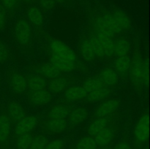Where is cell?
Instances as JSON below:
<instances>
[{"instance_id": "obj_1", "label": "cell", "mask_w": 150, "mask_h": 149, "mask_svg": "<svg viewBox=\"0 0 150 149\" xmlns=\"http://www.w3.org/2000/svg\"><path fill=\"white\" fill-rule=\"evenodd\" d=\"M51 61L60 71L70 72L76 67V56L70 47L58 39L50 42Z\"/></svg>"}, {"instance_id": "obj_2", "label": "cell", "mask_w": 150, "mask_h": 149, "mask_svg": "<svg viewBox=\"0 0 150 149\" xmlns=\"http://www.w3.org/2000/svg\"><path fill=\"white\" fill-rule=\"evenodd\" d=\"M130 78L133 84L137 89H141L144 85L145 61L139 51L136 52L131 60Z\"/></svg>"}, {"instance_id": "obj_3", "label": "cell", "mask_w": 150, "mask_h": 149, "mask_svg": "<svg viewBox=\"0 0 150 149\" xmlns=\"http://www.w3.org/2000/svg\"><path fill=\"white\" fill-rule=\"evenodd\" d=\"M13 34L16 40L20 45L29 43L32 37V28L29 22L25 19H19L13 27Z\"/></svg>"}, {"instance_id": "obj_4", "label": "cell", "mask_w": 150, "mask_h": 149, "mask_svg": "<svg viewBox=\"0 0 150 149\" xmlns=\"http://www.w3.org/2000/svg\"><path fill=\"white\" fill-rule=\"evenodd\" d=\"M135 140L139 143H145L149 138V115L144 114L138 121L134 129Z\"/></svg>"}, {"instance_id": "obj_5", "label": "cell", "mask_w": 150, "mask_h": 149, "mask_svg": "<svg viewBox=\"0 0 150 149\" xmlns=\"http://www.w3.org/2000/svg\"><path fill=\"white\" fill-rule=\"evenodd\" d=\"M38 123V118L35 115H25L22 119L17 122L15 127V134L18 136L29 133L36 127Z\"/></svg>"}, {"instance_id": "obj_6", "label": "cell", "mask_w": 150, "mask_h": 149, "mask_svg": "<svg viewBox=\"0 0 150 149\" xmlns=\"http://www.w3.org/2000/svg\"><path fill=\"white\" fill-rule=\"evenodd\" d=\"M9 84L12 91L16 94H21L27 88V80L20 72H13L10 74Z\"/></svg>"}, {"instance_id": "obj_7", "label": "cell", "mask_w": 150, "mask_h": 149, "mask_svg": "<svg viewBox=\"0 0 150 149\" xmlns=\"http://www.w3.org/2000/svg\"><path fill=\"white\" fill-rule=\"evenodd\" d=\"M120 106V102L115 99H111L104 102L99 105L95 110V115L98 118L106 117L112 112H115Z\"/></svg>"}, {"instance_id": "obj_8", "label": "cell", "mask_w": 150, "mask_h": 149, "mask_svg": "<svg viewBox=\"0 0 150 149\" xmlns=\"http://www.w3.org/2000/svg\"><path fill=\"white\" fill-rule=\"evenodd\" d=\"M7 115L10 120L18 122L25 116V110L22 105L16 101H10L7 104Z\"/></svg>"}, {"instance_id": "obj_9", "label": "cell", "mask_w": 150, "mask_h": 149, "mask_svg": "<svg viewBox=\"0 0 150 149\" xmlns=\"http://www.w3.org/2000/svg\"><path fill=\"white\" fill-rule=\"evenodd\" d=\"M30 100L33 105L42 106L49 103L52 100V95L48 91L40 90L33 91L30 96Z\"/></svg>"}, {"instance_id": "obj_10", "label": "cell", "mask_w": 150, "mask_h": 149, "mask_svg": "<svg viewBox=\"0 0 150 149\" xmlns=\"http://www.w3.org/2000/svg\"><path fill=\"white\" fill-rule=\"evenodd\" d=\"M11 131V120L7 114L0 115V143H4L8 140Z\"/></svg>"}, {"instance_id": "obj_11", "label": "cell", "mask_w": 150, "mask_h": 149, "mask_svg": "<svg viewBox=\"0 0 150 149\" xmlns=\"http://www.w3.org/2000/svg\"><path fill=\"white\" fill-rule=\"evenodd\" d=\"M114 133L111 127H105L94 137L97 145L100 147L108 145L114 139Z\"/></svg>"}, {"instance_id": "obj_12", "label": "cell", "mask_w": 150, "mask_h": 149, "mask_svg": "<svg viewBox=\"0 0 150 149\" xmlns=\"http://www.w3.org/2000/svg\"><path fill=\"white\" fill-rule=\"evenodd\" d=\"M89 112L87 109L83 107H79L69 114V123L71 125H79L87 118Z\"/></svg>"}, {"instance_id": "obj_13", "label": "cell", "mask_w": 150, "mask_h": 149, "mask_svg": "<svg viewBox=\"0 0 150 149\" xmlns=\"http://www.w3.org/2000/svg\"><path fill=\"white\" fill-rule=\"evenodd\" d=\"M111 15L114 18L116 21L117 22L119 26L122 29V31L127 30L130 27V25H131L130 19L125 12L120 9H116V10H113Z\"/></svg>"}, {"instance_id": "obj_14", "label": "cell", "mask_w": 150, "mask_h": 149, "mask_svg": "<svg viewBox=\"0 0 150 149\" xmlns=\"http://www.w3.org/2000/svg\"><path fill=\"white\" fill-rule=\"evenodd\" d=\"M29 20L35 26H40L43 23L44 16L41 10L36 6H30L26 10Z\"/></svg>"}, {"instance_id": "obj_15", "label": "cell", "mask_w": 150, "mask_h": 149, "mask_svg": "<svg viewBox=\"0 0 150 149\" xmlns=\"http://www.w3.org/2000/svg\"><path fill=\"white\" fill-rule=\"evenodd\" d=\"M87 92L83 87L73 86L70 87L64 92V96L67 99L70 101H76L86 97Z\"/></svg>"}, {"instance_id": "obj_16", "label": "cell", "mask_w": 150, "mask_h": 149, "mask_svg": "<svg viewBox=\"0 0 150 149\" xmlns=\"http://www.w3.org/2000/svg\"><path fill=\"white\" fill-rule=\"evenodd\" d=\"M108 118L106 117H101L98 118L93 121L88 127V134L91 137H95L96 134L100 131H102L104 128L108 125Z\"/></svg>"}, {"instance_id": "obj_17", "label": "cell", "mask_w": 150, "mask_h": 149, "mask_svg": "<svg viewBox=\"0 0 150 149\" xmlns=\"http://www.w3.org/2000/svg\"><path fill=\"white\" fill-rule=\"evenodd\" d=\"M39 71L42 77L48 79H54L59 77L61 72V71L52 63H47L41 65L40 67Z\"/></svg>"}, {"instance_id": "obj_18", "label": "cell", "mask_w": 150, "mask_h": 149, "mask_svg": "<svg viewBox=\"0 0 150 149\" xmlns=\"http://www.w3.org/2000/svg\"><path fill=\"white\" fill-rule=\"evenodd\" d=\"M67 122L66 119H50L46 124V128L53 133H62L66 129Z\"/></svg>"}, {"instance_id": "obj_19", "label": "cell", "mask_w": 150, "mask_h": 149, "mask_svg": "<svg viewBox=\"0 0 150 149\" xmlns=\"http://www.w3.org/2000/svg\"><path fill=\"white\" fill-rule=\"evenodd\" d=\"M70 114V110L64 105H56L50 110L48 117L50 119H66Z\"/></svg>"}, {"instance_id": "obj_20", "label": "cell", "mask_w": 150, "mask_h": 149, "mask_svg": "<svg viewBox=\"0 0 150 149\" xmlns=\"http://www.w3.org/2000/svg\"><path fill=\"white\" fill-rule=\"evenodd\" d=\"M97 37L99 39L103 50L104 56H111L114 54V42L111 37L105 36V35L98 34Z\"/></svg>"}, {"instance_id": "obj_21", "label": "cell", "mask_w": 150, "mask_h": 149, "mask_svg": "<svg viewBox=\"0 0 150 149\" xmlns=\"http://www.w3.org/2000/svg\"><path fill=\"white\" fill-rule=\"evenodd\" d=\"M100 80L108 86H113L118 81V75L112 68H105L100 72Z\"/></svg>"}, {"instance_id": "obj_22", "label": "cell", "mask_w": 150, "mask_h": 149, "mask_svg": "<svg viewBox=\"0 0 150 149\" xmlns=\"http://www.w3.org/2000/svg\"><path fill=\"white\" fill-rule=\"evenodd\" d=\"M80 53L82 58L85 61H92L95 59V55L89 39H84L82 41L80 45Z\"/></svg>"}, {"instance_id": "obj_23", "label": "cell", "mask_w": 150, "mask_h": 149, "mask_svg": "<svg viewBox=\"0 0 150 149\" xmlns=\"http://www.w3.org/2000/svg\"><path fill=\"white\" fill-rule=\"evenodd\" d=\"M131 59L127 56L117 57L114 62V67L120 73H125L130 70Z\"/></svg>"}, {"instance_id": "obj_24", "label": "cell", "mask_w": 150, "mask_h": 149, "mask_svg": "<svg viewBox=\"0 0 150 149\" xmlns=\"http://www.w3.org/2000/svg\"><path fill=\"white\" fill-rule=\"evenodd\" d=\"M27 86L32 91L43 90L46 86V81L42 77L39 75L32 76L29 78Z\"/></svg>"}, {"instance_id": "obj_25", "label": "cell", "mask_w": 150, "mask_h": 149, "mask_svg": "<svg viewBox=\"0 0 150 149\" xmlns=\"http://www.w3.org/2000/svg\"><path fill=\"white\" fill-rule=\"evenodd\" d=\"M102 18L103 19L104 22L105 23V24H106V26H108V29L111 30V32L114 34V36H115V35H118L122 33V29L121 27L119 26V24L117 23V22L116 21L114 18L113 17L111 13H105V14L103 15Z\"/></svg>"}, {"instance_id": "obj_26", "label": "cell", "mask_w": 150, "mask_h": 149, "mask_svg": "<svg viewBox=\"0 0 150 149\" xmlns=\"http://www.w3.org/2000/svg\"><path fill=\"white\" fill-rule=\"evenodd\" d=\"M130 48V44L126 39H119L114 42V53L118 57L127 56Z\"/></svg>"}, {"instance_id": "obj_27", "label": "cell", "mask_w": 150, "mask_h": 149, "mask_svg": "<svg viewBox=\"0 0 150 149\" xmlns=\"http://www.w3.org/2000/svg\"><path fill=\"white\" fill-rule=\"evenodd\" d=\"M82 87L86 90L87 93L94 91L98 90L104 87V83L100 78L98 77H91V78L86 79L83 83Z\"/></svg>"}, {"instance_id": "obj_28", "label": "cell", "mask_w": 150, "mask_h": 149, "mask_svg": "<svg viewBox=\"0 0 150 149\" xmlns=\"http://www.w3.org/2000/svg\"><path fill=\"white\" fill-rule=\"evenodd\" d=\"M67 80L64 77H57L52 79L48 85V89L54 93L61 92L67 87Z\"/></svg>"}, {"instance_id": "obj_29", "label": "cell", "mask_w": 150, "mask_h": 149, "mask_svg": "<svg viewBox=\"0 0 150 149\" xmlns=\"http://www.w3.org/2000/svg\"><path fill=\"white\" fill-rule=\"evenodd\" d=\"M110 93H111V90L109 89L103 87L100 89L88 93L86 96H87V99L89 102H95L105 99L110 94Z\"/></svg>"}, {"instance_id": "obj_30", "label": "cell", "mask_w": 150, "mask_h": 149, "mask_svg": "<svg viewBox=\"0 0 150 149\" xmlns=\"http://www.w3.org/2000/svg\"><path fill=\"white\" fill-rule=\"evenodd\" d=\"M97 144L93 137L88 136L81 138L76 145V149H96Z\"/></svg>"}, {"instance_id": "obj_31", "label": "cell", "mask_w": 150, "mask_h": 149, "mask_svg": "<svg viewBox=\"0 0 150 149\" xmlns=\"http://www.w3.org/2000/svg\"><path fill=\"white\" fill-rule=\"evenodd\" d=\"M32 139L33 137L29 133L18 135L16 140V147L18 149H29Z\"/></svg>"}, {"instance_id": "obj_32", "label": "cell", "mask_w": 150, "mask_h": 149, "mask_svg": "<svg viewBox=\"0 0 150 149\" xmlns=\"http://www.w3.org/2000/svg\"><path fill=\"white\" fill-rule=\"evenodd\" d=\"M96 26L97 29H98V34L105 35V36H107L111 38L114 37V34L111 32V30L108 29V27L106 26L105 22H104L102 16H100L97 19Z\"/></svg>"}, {"instance_id": "obj_33", "label": "cell", "mask_w": 150, "mask_h": 149, "mask_svg": "<svg viewBox=\"0 0 150 149\" xmlns=\"http://www.w3.org/2000/svg\"><path fill=\"white\" fill-rule=\"evenodd\" d=\"M48 143L47 137L44 135H38L32 139V143L29 149H43Z\"/></svg>"}, {"instance_id": "obj_34", "label": "cell", "mask_w": 150, "mask_h": 149, "mask_svg": "<svg viewBox=\"0 0 150 149\" xmlns=\"http://www.w3.org/2000/svg\"><path fill=\"white\" fill-rule=\"evenodd\" d=\"M89 41L92 45V49H93L94 53H95V57H99L101 58L104 56L103 50L102 45H101L100 42L97 36H93L89 39Z\"/></svg>"}, {"instance_id": "obj_35", "label": "cell", "mask_w": 150, "mask_h": 149, "mask_svg": "<svg viewBox=\"0 0 150 149\" xmlns=\"http://www.w3.org/2000/svg\"><path fill=\"white\" fill-rule=\"evenodd\" d=\"M10 56V52L8 47L0 41V64L7 62Z\"/></svg>"}, {"instance_id": "obj_36", "label": "cell", "mask_w": 150, "mask_h": 149, "mask_svg": "<svg viewBox=\"0 0 150 149\" xmlns=\"http://www.w3.org/2000/svg\"><path fill=\"white\" fill-rule=\"evenodd\" d=\"M64 141L61 139H56L50 143H48L43 149H62Z\"/></svg>"}, {"instance_id": "obj_37", "label": "cell", "mask_w": 150, "mask_h": 149, "mask_svg": "<svg viewBox=\"0 0 150 149\" xmlns=\"http://www.w3.org/2000/svg\"><path fill=\"white\" fill-rule=\"evenodd\" d=\"M19 0H1V4L4 9L12 10L15 8L18 3Z\"/></svg>"}, {"instance_id": "obj_38", "label": "cell", "mask_w": 150, "mask_h": 149, "mask_svg": "<svg viewBox=\"0 0 150 149\" xmlns=\"http://www.w3.org/2000/svg\"><path fill=\"white\" fill-rule=\"evenodd\" d=\"M41 7L46 10H50L55 5V0H39Z\"/></svg>"}, {"instance_id": "obj_39", "label": "cell", "mask_w": 150, "mask_h": 149, "mask_svg": "<svg viewBox=\"0 0 150 149\" xmlns=\"http://www.w3.org/2000/svg\"><path fill=\"white\" fill-rule=\"evenodd\" d=\"M7 21V16H6L5 10L2 4L0 3V30L4 27Z\"/></svg>"}, {"instance_id": "obj_40", "label": "cell", "mask_w": 150, "mask_h": 149, "mask_svg": "<svg viewBox=\"0 0 150 149\" xmlns=\"http://www.w3.org/2000/svg\"><path fill=\"white\" fill-rule=\"evenodd\" d=\"M114 149H131V147L127 142L121 141L114 146Z\"/></svg>"}, {"instance_id": "obj_41", "label": "cell", "mask_w": 150, "mask_h": 149, "mask_svg": "<svg viewBox=\"0 0 150 149\" xmlns=\"http://www.w3.org/2000/svg\"><path fill=\"white\" fill-rule=\"evenodd\" d=\"M100 149H111V148H110L108 145H106V146H103V147L101 148Z\"/></svg>"}, {"instance_id": "obj_42", "label": "cell", "mask_w": 150, "mask_h": 149, "mask_svg": "<svg viewBox=\"0 0 150 149\" xmlns=\"http://www.w3.org/2000/svg\"><path fill=\"white\" fill-rule=\"evenodd\" d=\"M55 1H57V2H59V3H63L64 1V0H55Z\"/></svg>"}, {"instance_id": "obj_43", "label": "cell", "mask_w": 150, "mask_h": 149, "mask_svg": "<svg viewBox=\"0 0 150 149\" xmlns=\"http://www.w3.org/2000/svg\"><path fill=\"white\" fill-rule=\"evenodd\" d=\"M24 1H26V2H29V1H31L32 0H23Z\"/></svg>"}, {"instance_id": "obj_44", "label": "cell", "mask_w": 150, "mask_h": 149, "mask_svg": "<svg viewBox=\"0 0 150 149\" xmlns=\"http://www.w3.org/2000/svg\"><path fill=\"white\" fill-rule=\"evenodd\" d=\"M144 149H149V148H145Z\"/></svg>"}]
</instances>
